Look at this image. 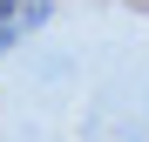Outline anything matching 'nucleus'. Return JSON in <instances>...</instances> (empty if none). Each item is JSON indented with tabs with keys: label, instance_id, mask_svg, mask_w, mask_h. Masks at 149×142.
Returning <instances> with one entry per match:
<instances>
[{
	"label": "nucleus",
	"instance_id": "1",
	"mask_svg": "<svg viewBox=\"0 0 149 142\" xmlns=\"http://www.w3.org/2000/svg\"><path fill=\"white\" fill-rule=\"evenodd\" d=\"M54 20V0H0V54H14L20 41H34Z\"/></svg>",
	"mask_w": 149,
	"mask_h": 142
}]
</instances>
